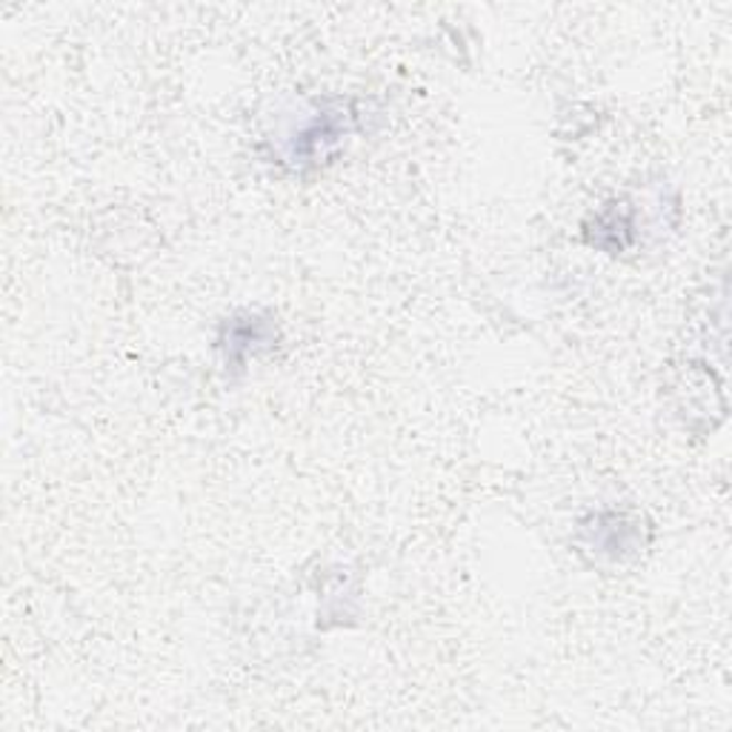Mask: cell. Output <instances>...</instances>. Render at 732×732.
I'll return each mask as SVG.
<instances>
[{
	"instance_id": "6da1fadb",
	"label": "cell",
	"mask_w": 732,
	"mask_h": 732,
	"mask_svg": "<svg viewBox=\"0 0 732 732\" xmlns=\"http://www.w3.org/2000/svg\"><path fill=\"white\" fill-rule=\"evenodd\" d=\"M338 115L341 112H324L321 118L310 121L304 129L297 132V153H295L297 158H306V160L321 158V155H326V149H330L341 135H346V126L338 124Z\"/></svg>"
}]
</instances>
